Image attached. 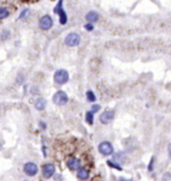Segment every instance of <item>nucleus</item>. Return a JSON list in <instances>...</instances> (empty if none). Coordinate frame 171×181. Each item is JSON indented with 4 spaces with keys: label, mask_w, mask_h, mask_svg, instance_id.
<instances>
[{
    "label": "nucleus",
    "mask_w": 171,
    "mask_h": 181,
    "mask_svg": "<svg viewBox=\"0 0 171 181\" xmlns=\"http://www.w3.org/2000/svg\"><path fill=\"white\" fill-rule=\"evenodd\" d=\"M77 177L79 179L85 180L89 177V172H88V170H86L85 168H79L78 173H77Z\"/></svg>",
    "instance_id": "13"
},
{
    "label": "nucleus",
    "mask_w": 171,
    "mask_h": 181,
    "mask_svg": "<svg viewBox=\"0 0 171 181\" xmlns=\"http://www.w3.org/2000/svg\"><path fill=\"white\" fill-rule=\"evenodd\" d=\"M65 44L69 46V47H74L79 45L80 43V35L72 32V33H69L67 36L65 37Z\"/></svg>",
    "instance_id": "3"
},
{
    "label": "nucleus",
    "mask_w": 171,
    "mask_h": 181,
    "mask_svg": "<svg viewBox=\"0 0 171 181\" xmlns=\"http://www.w3.org/2000/svg\"><path fill=\"white\" fill-rule=\"evenodd\" d=\"M153 162H154V157L151 158L149 165H148V170H149V171H152V170H153Z\"/></svg>",
    "instance_id": "21"
},
{
    "label": "nucleus",
    "mask_w": 171,
    "mask_h": 181,
    "mask_svg": "<svg viewBox=\"0 0 171 181\" xmlns=\"http://www.w3.org/2000/svg\"><path fill=\"white\" fill-rule=\"evenodd\" d=\"M84 27H85V29L88 30V31H92L93 29H94V27H93L92 23H89V22H88L87 24H85Z\"/></svg>",
    "instance_id": "19"
},
{
    "label": "nucleus",
    "mask_w": 171,
    "mask_h": 181,
    "mask_svg": "<svg viewBox=\"0 0 171 181\" xmlns=\"http://www.w3.org/2000/svg\"><path fill=\"white\" fill-rule=\"evenodd\" d=\"M53 25V20L51 16L49 15H44L39 20V26L42 30H49Z\"/></svg>",
    "instance_id": "6"
},
{
    "label": "nucleus",
    "mask_w": 171,
    "mask_h": 181,
    "mask_svg": "<svg viewBox=\"0 0 171 181\" xmlns=\"http://www.w3.org/2000/svg\"><path fill=\"white\" fill-rule=\"evenodd\" d=\"M62 3H63L62 0H58V3L56 4V6H55V8H54V12L59 15L60 24L64 25V24L67 23V15H66L65 11L63 10Z\"/></svg>",
    "instance_id": "1"
},
{
    "label": "nucleus",
    "mask_w": 171,
    "mask_h": 181,
    "mask_svg": "<svg viewBox=\"0 0 171 181\" xmlns=\"http://www.w3.org/2000/svg\"><path fill=\"white\" fill-rule=\"evenodd\" d=\"M98 150H99V152H100L102 155L108 156V155H111L112 153H113V146L111 145L110 142L103 141V142H101L100 144H99Z\"/></svg>",
    "instance_id": "5"
},
{
    "label": "nucleus",
    "mask_w": 171,
    "mask_h": 181,
    "mask_svg": "<svg viewBox=\"0 0 171 181\" xmlns=\"http://www.w3.org/2000/svg\"><path fill=\"white\" fill-rule=\"evenodd\" d=\"M69 79V74L66 70L64 69H59L57 70L54 74V81L57 84H64L68 81Z\"/></svg>",
    "instance_id": "2"
},
{
    "label": "nucleus",
    "mask_w": 171,
    "mask_h": 181,
    "mask_svg": "<svg viewBox=\"0 0 171 181\" xmlns=\"http://www.w3.org/2000/svg\"><path fill=\"white\" fill-rule=\"evenodd\" d=\"M85 18H86V20H87L89 23H94V22H96V21L98 20L99 15H98V13L95 12V11H89V12L86 14Z\"/></svg>",
    "instance_id": "11"
},
{
    "label": "nucleus",
    "mask_w": 171,
    "mask_h": 181,
    "mask_svg": "<svg viewBox=\"0 0 171 181\" xmlns=\"http://www.w3.org/2000/svg\"><path fill=\"white\" fill-rule=\"evenodd\" d=\"M29 13H30V10L29 9H25L23 11L21 12V14L19 15V19H23V18H26L29 16Z\"/></svg>",
    "instance_id": "17"
},
{
    "label": "nucleus",
    "mask_w": 171,
    "mask_h": 181,
    "mask_svg": "<svg viewBox=\"0 0 171 181\" xmlns=\"http://www.w3.org/2000/svg\"><path fill=\"white\" fill-rule=\"evenodd\" d=\"M168 150H169V152H171V143L168 145Z\"/></svg>",
    "instance_id": "22"
},
{
    "label": "nucleus",
    "mask_w": 171,
    "mask_h": 181,
    "mask_svg": "<svg viewBox=\"0 0 171 181\" xmlns=\"http://www.w3.org/2000/svg\"><path fill=\"white\" fill-rule=\"evenodd\" d=\"M114 115H115L114 111H112V110H106V111H104L100 115L99 120H100V122L102 124H109L114 119Z\"/></svg>",
    "instance_id": "8"
},
{
    "label": "nucleus",
    "mask_w": 171,
    "mask_h": 181,
    "mask_svg": "<svg viewBox=\"0 0 171 181\" xmlns=\"http://www.w3.org/2000/svg\"><path fill=\"white\" fill-rule=\"evenodd\" d=\"M169 158H170V160H171V152H169Z\"/></svg>",
    "instance_id": "23"
},
{
    "label": "nucleus",
    "mask_w": 171,
    "mask_h": 181,
    "mask_svg": "<svg viewBox=\"0 0 171 181\" xmlns=\"http://www.w3.org/2000/svg\"><path fill=\"white\" fill-rule=\"evenodd\" d=\"M86 96H87V99L89 100L90 102H94L96 100V96H95V94L92 91H87Z\"/></svg>",
    "instance_id": "16"
},
{
    "label": "nucleus",
    "mask_w": 171,
    "mask_h": 181,
    "mask_svg": "<svg viewBox=\"0 0 171 181\" xmlns=\"http://www.w3.org/2000/svg\"><path fill=\"white\" fill-rule=\"evenodd\" d=\"M91 109H92V112H97L99 109H100V105H98V104H93Z\"/></svg>",
    "instance_id": "20"
},
{
    "label": "nucleus",
    "mask_w": 171,
    "mask_h": 181,
    "mask_svg": "<svg viewBox=\"0 0 171 181\" xmlns=\"http://www.w3.org/2000/svg\"><path fill=\"white\" fill-rule=\"evenodd\" d=\"M55 172V166L52 163H46L42 167V174L45 178H50Z\"/></svg>",
    "instance_id": "9"
},
{
    "label": "nucleus",
    "mask_w": 171,
    "mask_h": 181,
    "mask_svg": "<svg viewBox=\"0 0 171 181\" xmlns=\"http://www.w3.org/2000/svg\"><path fill=\"white\" fill-rule=\"evenodd\" d=\"M53 102L57 105H64L68 102V95L62 90L57 91L55 94L53 95Z\"/></svg>",
    "instance_id": "4"
},
{
    "label": "nucleus",
    "mask_w": 171,
    "mask_h": 181,
    "mask_svg": "<svg viewBox=\"0 0 171 181\" xmlns=\"http://www.w3.org/2000/svg\"><path fill=\"white\" fill-rule=\"evenodd\" d=\"M46 104H47V102H46L45 99H44V98H38V99L35 101L34 106H35V108L37 109V110L42 111V110H44V109H45Z\"/></svg>",
    "instance_id": "12"
},
{
    "label": "nucleus",
    "mask_w": 171,
    "mask_h": 181,
    "mask_svg": "<svg viewBox=\"0 0 171 181\" xmlns=\"http://www.w3.org/2000/svg\"><path fill=\"white\" fill-rule=\"evenodd\" d=\"M80 160L78 158H76V157H71L69 158L67 162H66V165L68 166V168L70 170H77V169H79L80 168Z\"/></svg>",
    "instance_id": "10"
},
{
    "label": "nucleus",
    "mask_w": 171,
    "mask_h": 181,
    "mask_svg": "<svg viewBox=\"0 0 171 181\" xmlns=\"http://www.w3.org/2000/svg\"><path fill=\"white\" fill-rule=\"evenodd\" d=\"M107 164H109V165H111V167H113V168H116V169H118V170H122V168H121L118 164H115V163H113V162H111V161H107Z\"/></svg>",
    "instance_id": "18"
},
{
    "label": "nucleus",
    "mask_w": 171,
    "mask_h": 181,
    "mask_svg": "<svg viewBox=\"0 0 171 181\" xmlns=\"http://www.w3.org/2000/svg\"><path fill=\"white\" fill-rule=\"evenodd\" d=\"M9 16V10L6 7H0V19H5Z\"/></svg>",
    "instance_id": "14"
},
{
    "label": "nucleus",
    "mask_w": 171,
    "mask_h": 181,
    "mask_svg": "<svg viewBox=\"0 0 171 181\" xmlns=\"http://www.w3.org/2000/svg\"><path fill=\"white\" fill-rule=\"evenodd\" d=\"M93 118H94V116H93V112L92 111H88L86 113V121H87V123L92 125L93 121H94V119H93Z\"/></svg>",
    "instance_id": "15"
},
{
    "label": "nucleus",
    "mask_w": 171,
    "mask_h": 181,
    "mask_svg": "<svg viewBox=\"0 0 171 181\" xmlns=\"http://www.w3.org/2000/svg\"><path fill=\"white\" fill-rule=\"evenodd\" d=\"M23 170L25 174H27L28 176H34V175L37 174L38 172V167L35 163L33 162H27L24 164V167H23Z\"/></svg>",
    "instance_id": "7"
}]
</instances>
